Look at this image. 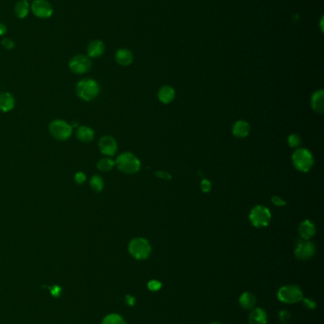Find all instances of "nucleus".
<instances>
[{
	"label": "nucleus",
	"mask_w": 324,
	"mask_h": 324,
	"mask_svg": "<svg viewBox=\"0 0 324 324\" xmlns=\"http://www.w3.org/2000/svg\"><path fill=\"white\" fill-rule=\"evenodd\" d=\"M99 92L100 87L98 83L93 79H82L76 84L77 96L86 102H91L95 100L99 95Z\"/></svg>",
	"instance_id": "nucleus-1"
},
{
	"label": "nucleus",
	"mask_w": 324,
	"mask_h": 324,
	"mask_svg": "<svg viewBox=\"0 0 324 324\" xmlns=\"http://www.w3.org/2000/svg\"><path fill=\"white\" fill-rule=\"evenodd\" d=\"M115 166L124 174L134 175L140 171L141 162L133 154L123 153L116 158Z\"/></svg>",
	"instance_id": "nucleus-2"
},
{
	"label": "nucleus",
	"mask_w": 324,
	"mask_h": 324,
	"mask_svg": "<svg viewBox=\"0 0 324 324\" xmlns=\"http://www.w3.org/2000/svg\"><path fill=\"white\" fill-rule=\"evenodd\" d=\"M129 252L136 260L143 261L148 259L151 253V246L145 238L137 237L129 244Z\"/></svg>",
	"instance_id": "nucleus-3"
},
{
	"label": "nucleus",
	"mask_w": 324,
	"mask_h": 324,
	"mask_svg": "<svg viewBox=\"0 0 324 324\" xmlns=\"http://www.w3.org/2000/svg\"><path fill=\"white\" fill-rule=\"evenodd\" d=\"M292 162L298 172L307 173L314 165V157L310 151L304 148H297L293 153Z\"/></svg>",
	"instance_id": "nucleus-4"
},
{
	"label": "nucleus",
	"mask_w": 324,
	"mask_h": 324,
	"mask_svg": "<svg viewBox=\"0 0 324 324\" xmlns=\"http://www.w3.org/2000/svg\"><path fill=\"white\" fill-rule=\"evenodd\" d=\"M277 297L280 301L284 303L293 304L301 300V298H303V293L298 285H284L279 289Z\"/></svg>",
	"instance_id": "nucleus-5"
},
{
	"label": "nucleus",
	"mask_w": 324,
	"mask_h": 324,
	"mask_svg": "<svg viewBox=\"0 0 324 324\" xmlns=\"http://www.w3.org/2000/svg\"><path fill=\"white\" fill-rule=\"evenodd\" d=\"M50 134L58 142H66L72 134V126L63 119H55L49 126Z\"/></svg>",
	"instance_id": "nucleus-6"
},
{
	"label": "nucleus",
	"mask_w": 324,
	"mask_h": 324,
	"mask_svg": "<svg viewBox=\"0 0 324 324\" xmlns=\"http://www.w3.org/2000/svg\"><path fill=\"white\" fill-rule=\"evenodd\" d=\"M249 220L256 228H265L270 223V210L261 205L255 206L249 213Z\"/></svg>",
	"instance_id": "nucleus-7"
},
{
	"label": "nucleus",
	"mask_w": 324,
	"mask_h": 324,
	"mask_svg": "<svg viewBox=\"0 0 324 324\" xmlns=\"http://www.w3.org/2000/svg\"><path fill=\"white\" fill-rule=\"evenodd\" d=\"M93 66V62L91 58L84 54H78L73 56L69 62L68 67L70 71L76 75H83L88 73Z\"/></svg>",
	"instance_id": "nucleus-8"
},
{
	"label": "nucleus",
	"mask_w": 324,
	"mask_h": 324,
	"mask_svg": "<svg viewBox=\"0 0 324 324\" xmlns=\"http://www.w3.org/2000/svg\"><path fill=\"white\" fill-rule=\"evenodd\" d=\"M316 247L309 240L299 239L295 246V256L301 261L309 260L315 255Z\"/></svg>",
	"instance_id": "nucleus-9"
},
{
	"label": "nucleus",
	"mask_w": 324,
	"mask_h": 324,
	"mask_svg": "<svg viewBox=\"0 0 324 324\" xmlns=\"http://www.w3.org/2000/svg\"><path fill=\"white\" fill-rule=\"evenodd\" d=\"M32 13L41 19L50 18L54 13L52 4L47 0H33L31 6Z\"/></svg>",
	"instance_id": "nucleus-10"
},
{
	"label": "nucleus",
	"mask_w": 324,
	"mask_h": 324,
	"mask_svg": "<svg viewBox=\"0 0 324 324\" xmlns=\"http://www.w3.org/2000/svg\"><path fill=\"white\" fill-rule=\"evenodd\" d=\"M99 150L105 156H112L117 152V143L114 138L104 136L99 141Z\"/></svg>",
	"instance_id": "nucleus-11"
},
{
	"label": "nucleus",
	"mask_w": 324,
	"mask_h": 324,
	"mask_svg": "<svg viewBox=\"0 0 324 324\" xmlns=\"http://www.w3.org/2000/svg\"><path fill=\"white\" fill-rule=\"evenodd\" d=\"M317 229L314 223L310 220L302 221L298 226V234L300 239L310 240L316 234Z\"/></svg>",
	"instance_id": "nucleus-12"
},
{
	"label": "nucleus",
	"mask_w": 324,
	"mask_h": 324,
	"mask_svg": "<svg viewBox=\"0 0 324 324\" xmlns=\"http://www.w3.org/2000/svg\"><path fill=\"white\" fill-rule=\"evenodd\" d=\"M106 50L105 44L100 40H94L88 45V56L90 58H98L101 57Z\"/></svg>",
	"instance_id": "nucleus-13"
},
{
	"label": "nucleus",
	"mask_w": 324,
	"mask_h": 324,
	"mask_svg": "<svg viewBox=\"0 0 324 324\" xmlns=\"http://www.w3.org/2000/svg\"><path fill=\"white\" fill-rule=\"evenodd\" d=\"M267 314L261 308H253L248 317V324H267Z\"/></svg>",
	"instance_id": "nucleus-14"
},
{
	"label": "nucleus",
	"mask_w": 324,
	"mask_h": 324,
	"mask_svg": "<svg viewBox=\"0 0 324 324\" xmlns=\"http://www.w3.org/2000/svg\"><path fill=\"white\" fill-rule=\"evenodd\" d=\"M133 54L128 49H120L115 53V61L118 65L122 66H128L131 65L133 62Z\"/></svg>",
	"instance_id": "nucleus-15"
},
{
	"label": "nucleus",
	"mask_w": 324,
	"mask_h": 324,
	"mask_svg": "<svg viewBox=\"0 0 324 324\" xmlns=\"http://www.w3.org/2000/svg\"><path fill=\"white\" fill-rule=\"evenodd\" d=\"M15 105L14 97L9 92L0 93V111L7 113L12 111Z\"/></svg>",
	"instance_id": "nucleus-16"
},
{
	"label": "nucleus",
	"mask_w": 324,
	"mask_h": 324,
	"mask_svg": "<svg viewBox=\"0 0 324 324\" xmlns=\"http://www.w3.org/2000/svg\"><path fill=\"white\" fill-rule=\"evenodd\" d=\"M250 133V125L245 120H238L232 127V134L239 139L246 138Z\"/></svg>",
	"instance_id": "nucleus-17"
},
{
	"label": "nucleus",
	"mask_w": 324,
	"mask_h": 324,
	"mask_svg": "<svg viewBox=\"0 0 324 324\" xmlns=\"http://www.w3.org/2000/svg\"><path fill=\"white\" fill-rule=\"evenodd\" d=\"M311 105L314 111L323 114L324 112V91H316L311 99Z\"/></svg>",
	"instance_id": "nucleus-18"
},
{
	"label": "nucleus",
	"mask_w": 324,
	"mask_h": 324,
	"mask_svg": "<svg viewBox=\"0 0 324 324\" xmlns=\"http://www.w3.org/2000/svg\"><path fill=\"white\" fill-rule=\"evenodd\" d=\"M239 303L244 310H252L256 306L257 298L252 293L244 292L239 298Z\"/></svg>",
	"instance_id": "nucleus-19"
},
{
	"label": "nucleus",
	"mask_w": 324,
	"mask_h": 324,
	"mask_svg": "<svg viewBox=\"0 0 324 324\" xmlns=\"http://www.w3.org/2000/svg\"><path fill=\"white\" fill-rule=\"evenodd\" d=\"M158 98L162 104H170L175 98V90L169 86H164L158 92Z\"/></svg>",
	"instance_id": "nucleus-20"
},
{
	"label": "nucleus",
	"mask_w": 324,
	"mask_h": 324,
	"mask_svg": "<svg viewBox=\"0 0 324 324\" xmlns=\"http://www.w3.org/2000/svg\"><path fill=\"white\" fill-rule=\"evenodd\" d=\"M76 137L81 143H91L95 139V131L89 126H80L76 131Z\"/></svg>",
	"instance_id": "nucleus-21"
},
{
	"label": "nucleus",
	"mask_w": 324,
	"mask_h": 324,
	"mask_svg": "<svg viewBox=\"0 0 324 324\" xmlns=\"http://www.w3.org/2000/svg\"><path fill=\"white\" fill-rule=\"evenodd\" d=\"M30 5L26 0H19L15 6H14V14L20 18L23 19L25 17H27L28 14L30 13Z\"/></svg>",
	"instance_id": "nucleus-22"
},
{
	"label": "nucleus",
	"mask_w": 324,
	"mask_h": 324,
	"mask_svg": "<svg viewBox=\"0 0 324 324\" xmlns=\"http://www.w3.org/2000/svg\"><path fill=\"white\" fill-rule=\"evenodd\" d=\"M114 166H115V161H113L109 157L101 158L96 164V167L101 172H109L113 169Z\"/></svg>",
	"instance_id": "nucleus-23"
},
{
	"label": "nucleus",
	"mask_w": 324,
	"mask_h": 324,
	"mask_svg": "<svg viewBox=\"0 0 324 324\" xmlns=\"http://www.w3.org/2000/svg\"><path fill=\"white\" fill-rule=\"evenodd\" d=\"M104 180L100 176H94L90 180V187L95 193H101L104 189Z\"/></svg>",
	"instance_id": "nucleus-24"
},
{
	"label": "nucleus",
	"mask_w": 324,
	"mask_h": 324,
	"mask_svg": "<svg viewBox=\"0 0 324 324\" xmlns=\"http://www.w3.org/2000/svg\"><path fill=\"white\" fill-rule=\"evenodd\" d=\"M101 324H127L123 317L118 314H109L106 316Z\"/></svg>",
	"instance_id": "nucleus-25"
},
{
	"label": "nucleus",
	"mask_w": 324,
	"mask_h": 324,
	"mask_svg": "<svg viewBox=\"0 0 324 324\" xmlns=\"http://www.w3.org/2000/svg\"><path fill=\"white\" fill-rule=\"evenodd\" d=\"M288 144L291 148L297 149L301 145V138L297 134H292L288 137Z\"/></svg>",
	"instance_id": "nucleus-26"
},
{
	"label": "nucleus",
	"mask_w": 324,
	"mask_h": 324,
	"mask_svg": "<svg viewBox=\"0 0 324 324\" xmlns=\"http://www.w3.org/2000/svg\"><path fill=\"white\" fill-rule=\"evenodd\" d=\"M300 301L302 302V305H303L305 308L309 309V310H314V309L316 308V306H317L316 302H315L312 298H302Z\"/></svg>",
	"instance_id": "nucleus-27"
},
{
	"label": "nucleus",
	"mask_w": 324,
	"mask_h": 324,
	"mask_svg": "<svg viewBox=\"0 0 324 324\" xmlns=\"http://www.w3.org/2000/svg\"><path fill=\"white\" fill-rule=\"evenodd\" d=\"M1 45L4 49L8 50V51H11L13 50L14 47H15V44H14V41L12 39H9V38H3L1 40Z\"/></svg>",
	"instance_id": "nucleus-28"
},
{
	"label": "nucleus",
	"mask_w": 324,
	"mask_h": 324,
	"mask_svg": "<svg viewBox=\"0 0 324 324\" xmlns=\"http://www.w3.org/2000/svg\"><path fill=\"white\" fill-rule=\"evenodd\" d=\"M161 287H162L161 282H159L157 280H152V281H150L149 284H148V288H149L150 291H153V292L160 290Z\"/></svg>",
	"instance_id": "nucleus-29"
},
{
	"label": "nucleus",
	"mask_w": 324,
	"mask_h": 324,
	"mask_svg": "<svg viewBox=\"0 0 324 324\" xmlns=\"http://www.w3.org/2000/svg\"><path fill=\"white\" fill-rule=\"evenodd\" d=\"M154 174L158 178L163 179V180H170L172 177V176L170 174H168L167 172H164V171H157Z\"/></svg>",
	"instance_id": "nucleus-30"
},
{
	"label": "nucleus",
	"mask_w": 324,
	"mask_h": 324,
	"mask_svg": "<svg viewBox=\"0 0 324 324\" xmlns=\"http://www.w3.org/2000/svg\"><path fill=\"white\" fill-rule=\"evenodd\" d=\"M212 189V185H211V182L207 179H203L202 182H201V190L203 191L204 194H207L211 191Z\"/></svg>",
	"instance_id": "nucleus-31"
},
{
	"label": "nucleus",
	"mask_w": 324,
	"mask_h": 324,
	"mask_svg": "<svg viewBox=\"0 0 324 324\" xmlns=\"http://www.w3.org/2000/svg\"><path fill=\"white\" fill-rule=\"evenodd\" d=\"M271 201H272V203H273L274 205H276V206H278V207H284V206L286 205V202L284 201V199H282L281 197L276 196V195H275V196H272Z\"/></svg>",
	"instance_id": "nucleus-32"
},
{
	"label": "nucleus",
	"mask_w": 324,
	"mask_h": 324,
	"mask_svg": "<svg viewBox=\"0 0 324 324\" xmlns=\"http://www.w3.org/2000/svg\"><path fill=\"white\" fill-rule=\"evenodd\" d=\"M86 179H87V177L82 172L76 173L74 176V181L76 182L77 184H83L84 182L86 181Z\"/></svg>",
	"instance_id": "nucleus-33"
},
{
	"label": "nucleus",
	"mask_w": 324,
	"mask_h": 324,
	"mask_svg": "<svg viewBox=\"0 0 324 324\" xmlns=\"http://www.w3.org/2000/svg\"><path fill=\"white\" fill-rule=\"evenodd\" d=\"M280 318H281V321L284 323V324H287L289 318H290V315L288 312L282 311L280 313Z\"/></svg>",
	"instance_id": "nucleus-34"
},
{
	"label": "nucleus",
	"mask_w": 324,
	"mask_h": 324,
	"mask_svg": "<svg viewBox=\"0 0 324 324\" xmlns=\"http://www.w3.org/2000/svg\"><path fill=\"white\" fill-rule=\"evenodd\" d=\"M61 288L59 286H54V288H52V294L53 296H55V297H58L61 293Z\"/></svg>",
	"instance_id": "nucleus-35"
},
{
	"label": "nucleus",
	"mask_w": 324,
	"mask_h": 324,
	"mask_svg": "<svg viewBox=\"0 0 324 324\" xmlns=\"http://www.w3.org/2000/svg\"><path fill=\"white\" fill-rule=\"evenodd\" d=\"M126 301L129 305H134L135 304V298H133L132 296H127L126 297Z\"/></svg>",
	"instance_id": "nucleus-36"
},
{
	"label": "nucleus",
	"mask_w": 324,
	"mask_h": 324,
	"mask_svg": "<svg viewBox=\"0 0 324 324\" xmlns=\"http://www.w3.org/2000/svg\"><path fill=\"white\" fill-rule=\"evenodd\" d=\"M7 32V26L4 23H0V36L5 35Z\"/></svg>",
	"instance_id": "nucleus-37"
},
{
	"label": "nucleus",
	"mask_w": 324,
	"mask_h": 324,
	"mask_svg": "<svg viewBox=\"0 0 324 324\" xmlns=\"http://www.w3.org/2000/svg\"><path fill=\"white\" fill-rule=\"evenodd\" d=\"M218 324V323H212V324Z\"/></svg>",
	"instance_id": "nucleus-38"
},
{
	"label": "nucleus",
	"mask_w": 324,
	"mask_h": 324,
	"mask_svg": "<svg viewBox=\"0 0 324 324\" xmlns=\"http://www.w3.org/2000/svg\"><path fill=\"white\" fill-rule=\"evenodd\" d=\"M26 1H29V0H26Z\"/></svg>",
	"instance_id": "nucleus-39"
}]
</instances>
